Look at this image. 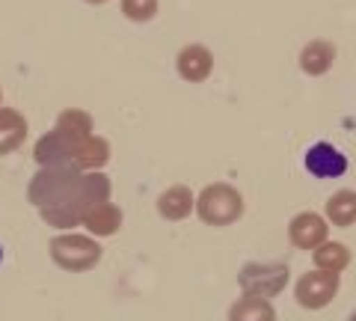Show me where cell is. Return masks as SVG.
Segmentation results:
<instances>
[{"label": "cell", "mask_w": 356, "mask_h": 321, "mask_svg": "<svg viewBox=\"0 0 356 321\" xmlns=\"http://www.w3.org/2000/svg\"><path fill=\"white\" fill-rule=\"evenodd\" d=\"M83 170H74V167H39V173L30 179L27 185V199L33 208H51L63 203L65 196L72 194V187L77 182V175Z\"/></svg>", "instance_id": "4"}, {"label": "cell", "mask_w": 356, "mask_h": 321, "mask_svg": "<svg viewBox=\"0 0 356 321\" xmlns=\"http://www.w3.org/2000/svg\"><path fill=\"white\" fill-rule=\"evenodd\" d=\"M122 224H125V212H122L116 203H110L107 199V203H98V205L89 208L81 226L92 238H110V235H116V232L122 229Z\"/></svg>", "instance_id": "11"}, {"label": "cell", "mask_w": 356, "mask_h": 321, "mask_svg": "<svg viewBox=\"0 0 356 321\" xmlns=\"http://www.w3.org/2000/svg\"><path fill=\"white\" fill-rule=\"evenodd\" d=\"M110 161V143L102 134H89L83 140L81 158H77V170H102L104 164Z\"/></svg>", "instance_id": "18"}, {"label": "cell", "mask_w": 356, "mask_h": 321, "mask_svg": "<svg viewBox=\"0 0 356 321\" xmlns=\"http://www.w3.org/2000/svg\"><path fill=\"white\" fill-rule=\"evenodd\" d=\"M348 321H356V309H353V313H350V318Z\"/></svg>", "instance_id": "22"}, {"label": "cell", "mask_w": 356, "mask_h": 321, "mask_svg": "<svg viewBox=\"0 0 356 321\" xmlns=\"http://www.w3.org/2000/svg\"><path fill=\"white\" fill-rule=\"evenodd\" d=\"M324 217L327 224L339 226V229H348L356 224V191L344 187V191H336L330 199H327V208H324Z\"/></svg>", "instance_id": "17"}, {"label": "cell", "mask_w": 356, "mask_h": 321, "mask_svg": "<svg viewBox=\"0 0 356 321\" xmlns=\"http://www.w3.org/2000/svg\"><path fill=\"white\" fill-rule=\"evenodd\" d=\"M86 137L69 134V131H63V128H54L36 140L33 158H36L39 167H74L77 170V158H81Z\"/></svg>", "instance_id": "6"}, {"label": "cell", "mask_w": 356, "mask_h": 321, "mask_svg": "<svg viewBox=\"0 0 356 321\" xmlns=\"http://www.w3.org/2000/svg\"><path fill=\"white\" fill-rule=\"evenodd\" d=\"M312 259H315V268L321 271H332V274H344L353 262V253L348 250V244L341 241H321V244L312 250Z\"/></svg>", "instance_id": "15"}, {"label": "cell", "mask_w": 356, "mask_h": 321, "mask_svg": "<svg viewBox=\"0 0 356 321\" xmlns=\"http://www.w3.org/2000/svg\"><path fill=\"white\" fill-rule=\"evenodd\" d=\"M110 196H113V182H110V175H104L102 170H86V173L77 175L72 194L57 205L42 208L39 217L54 229L69 232V229L83 224L89 208L98 205V203H107Z\"/></svg>", "instance_id": "1"}, {"label": "cell", "mask_w": 356, "mask_h": 321, "mask_svg": "<svg viewBox=\"0 0 356 321\" xmlns=\"http://www.w3.org/2000/svg\"><path fill=\"white\" fill-rule=\"evenodd\" d=\"M193 212L205 226H232L243 217V194L229 182H214L196 194Z\"/></svg>", "instance_id": "2"}, {"label": "cell", "mask_w": 356, "mask_h": 321, "mask_svg": "<svg viewBox=\"0 0 356 321\" xmlns=\"http://www.w3.org/2000/svg\"><path fill=\"white\" fill-rule=\"evenodd\" d=\"M54 125L63 128V131H69V134H77V137L95 134V119L89 116L86 110H81V107H65Z\"/></svg>", "instance_id": "19"}, {"label": "cell", "mask_w": 356, "mask_h": 321, "mask_svg": "<svg viewBox=\"0 0 356 321\" xmlns=\"http://www.w3.org/2000/svg\"><path fill=\"white\" fill-rule=\"evenodd\" d=\"M348 164H350L348 155H344L336 143H330V140H315L303 155L306 173L312 175V179H321V182L341 179V175L348 173Z\"/></svg>", "instance_id": "8"}, {"label": "cell", "mask_w": 356, "mask_h": 321, "mask_svg": "<svg viewBox=\"0 0 356 321\" xmlns=\"http://www.w3.org/2000/svg\"><path fill=\"white\" fill-rule=\"evenodd\" d=\"M330 238V224L324 214L318 212H300L291 217L288 224V241L297 247V250H315L321 241Z\"/></svg>", "instance_id": "9"}, {"label": "cell", "mask_w": 356, "mask_h": 321, "mask_svg": "<svg viewBox=\"0 0 356 321\" xmlns=\"http://www.w3.org/2000/svg\"><path fill=\"white\" fill-rule=\"evenodd\" d=\"M341 289V274L312 268L294 283V301L303 309H324L336 301Z\"/></svg>", "instance_id": "7"}, {"label": "cell", "mask_w": 356, "mask_h": 321, "mask_svg": "<svg viewBox=\"0 0 356 321\" xmlns=\"http://www.w3.org/2000/svg\"><path fill=\"white\" fill-rule=\"evenodd\" d=\"M332 63H336V45L327 39H315L300 51V69H303V75H309V77L327 75L332 69Z\"/></svg>", "instance_id": "13"}, {"label": "cell", "mask_w": 356, "mask_h": 321, "mask_svg": "<svg viewBox=\"0 0 356 321\" xmlns=\"http://www.w3.org/2000/svg\"><path fill=\"white\" fill-rule=\"evenodd\" d=\"M83 3H89V6H102V3H107V0H83Z\"/></svg>", "instance_id": "21"}, {"label": "cell", "mask_w": 356, "mask_h": 321, "mask_svg": "<svg viewBox=\"0 0 356 321\" xmlns=\"http://www.w3.org/2000/svg\"><path fill=\"white\" fill-rule=\"evenodd\" d=\"M175 72L187 84H202V81H208V75L214 72V54L205 45H199V42L184 45L175 57Z\"/></svg>", "instance_id": "10"}, {"label": "cell", "mask_w": 356, "mask_h": 321, "mask_svg": "<svg viewBox=\"0 0 356 321\" xmlns=\"http://www.w3.org/2000/svg\"><path fill=\"white\" fill-rule=\"evenodd\" d=\"M119 9L134 24H146L158 15V0H119Z\"/></svg>", "instance_id": "20"}, {"label": "cell", "mask_w": 356, "mask_h": 321, "mask_svg": "<svg viewBox=\"0 0 356 321\" xmlns=\"http://www.w3.org/2000/svg\"><path fill=\"white\" fill-rule=\"evenodd\" d=\"M193 205H196V194L187 185H172L158 196V214L163 220H172V224L191 217Z\"/></svg>", "instance_id": "12"}, {"label": "cell", "mask_w": 356, "mask_h": 321, "mask_svg": "<svg viewBox=\"0 0 356 321\" xmlns=\"http://www.w3.org/2000/svg\"><path fill=\"white\" fill-rule=\"evenodd\" d=\"M288 276H291V271H288V265H282V262H247L243 271L238 274V285L243 295L273 301L280 292H285Z\"/></svg>", "instance_id": "5"}, {"label": "cell", "mask_w": 356, "mask_h": 321, "mask_svg": "<svg viewBox=\"0 0 356 321\" xmlns=\"http://www.w3.org/2000/svg\"><path fill=\"white\" fill-rule=\"evenodd\" d=\"M104 256V247L98 244V238L92 235H81V232H60L51 241V259L57 268L69 271V274H86L92 271Z\"/></svg>", "instance_id": "3"}, {"label": "cell", "mask_w": 356, "mask_h": 321, "mask_svg": "<svg viewBox=\"0 0 356 321\" xmlns=\"http://www.w3.org/2000/svg\"><path fill=\"white\" fill-rule=\"evenodd\" d=\"M0 262H3V247H0Z\"/></svg>", "instance_id": "24"}, {"label": "cell", "mask_w": 356, "mask_h": 321, "mask_svg": "<svg viewBox=\"0 0 356 321\" xmlns=\"http://www.w3.org/2000/svg\"><path fill=\"white\" fill-rule=\"evenodd\" d=\"M27 137V116L15 107H0V155H13Z\"/></svg>", "instance_id": "14"}, {"label": "cell", "mask_w": 356, "mask_h": 321, "mask_svg": "<svg viewBox=\"0 0 356 321\" xmlns=\"http://www.w3.org/2000/svg\"><path fill=\"white\" fill-rule=\"evenodd\" d=\"M229 321H276V309L267 297L241 295V301L229 306Z\"/></svg>", "instance_id": "16"}, {"label": "cell", "mask_w": 356, "mask_h": 321, "mask_svg": "<svg viewBox=\"0 0 356 321\" xmlns=\"http://www.w3.org/2000/svg\"><path fill=\"white\" fill-rule=\"evenodd\" d=\"M0 107H3V90H0Z\"/></svg>", "instance_id": "23"}]
</instances>
